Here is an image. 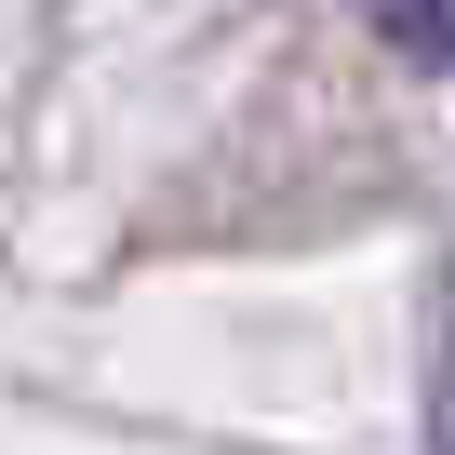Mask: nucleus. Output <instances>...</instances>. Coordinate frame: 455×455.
I'll list each match as a JSON object with an SVG mask.
<instances>
[{
  "label": "nucleus",
  "mask_w": 455,
  "mask_h": 455,
  "mask_svg": "<svg viewBox=\"0 0 455 455\" xmlns=\"http://www.w3.org/2000/svg\"><path fill=\"white\" fill-rule=\"evenodd\" d=\"M442 428H455V375H442Z\"/></svg>",
  "instance_id": "obj_2"
},
{
  "label": "nucleus",
  "mask_w": 455,
  "mask_h": 455,
  "mask_svg": "<svg viewBox=\"0 0 455 455\" xmlns=\"http://www.w3.org/2000/svg\"><path fill=\"white\" fill-rule=\"evenodd\" d=\"M362 28H375L415 81H442V68H455V0H362Z\"/></svg>",
  "instance_id": "obj_1"
}]
</instances>
